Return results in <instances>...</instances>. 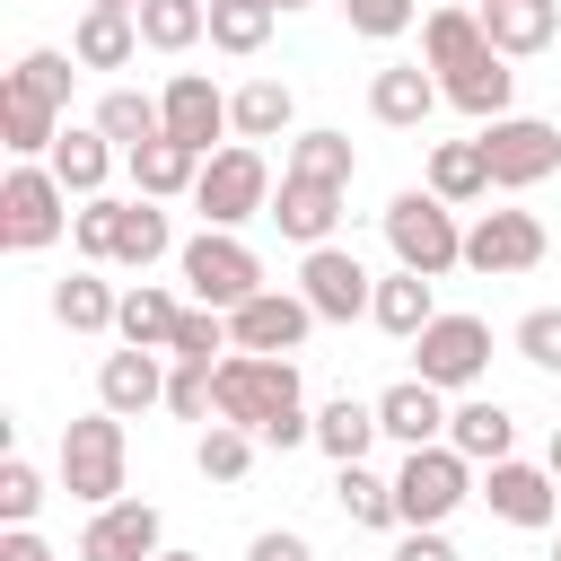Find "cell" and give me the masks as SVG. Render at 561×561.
<instances>
[{
    "label": "cell",
    "instance_id": "obj_48",
    "mask_svg": "<svg viewBox=\"0 0 561 561\" xmlns=\"http://www.w3.org/2000/svg\"><path fill=\"white\" fill-rule=\"evenodd\" d=\"M394 561H465V552L447 543V526H403L394 535Z\"/></svg>",
    "mask_w": 561,
    "mask_h": 561
},
{
    "label": "cell",
    "instance_id": "obj_18",
    "mask_svg": "<svg viewBox=\"0 0 561 561\" xmlns=\"http://www.w3.org/2000/svg\"><path fill=\"white\" fill-rule=\"evenodd\" d=\"M342 202H351V193H333V184H298V175H280V193H272V228H280L298 254L342 245V237H333V228H342Z\"/></svg>",
    "mask_w": 561,
    "mask_h": 561
},
{
    "label": "cell",
    "instance_id": "obj_24",
    "mask_svg": "<svg viewBox=\"0 0 561 561\" xmlns=\"http://www.w3.org/2000/svg\"><path fill=\"white\" fill-rule=\"evenodd\" d=\"M447 447L473 456V465H500V456H517V412H508L500 394H465V403L447 412Z\"/></svg>",
    "mask_w": 561,
    "mask_h": 561
},
{
    "label": "cell",
    "instance_id": "obj_8",
    "mask_svg": "<svg viewBox=\"0 0 561 561\" xmlns=\"http://www.w3.org/2000/svg\"><path fill=\"white\" fill-rule=\"evenodd\" d=\"M412 377L438 386V394H473V386L491 377V324L465 316V307H447V316L412 342Z\"/></svg>",
    "mask_w": 561,
    "mask_h": 561
},
{
    "label": "cell",
    "instance_id": "obj_41",
    "mask_svg": "<svg viewBox=\"0 0 561 561\" xmlns=\"http://www.w3.org/2000/svg\"><path fill=\"white\" fill-rule=\"evenodd\" d=\"M9 79H18L26 96H44V105L61 114V105H70V79H79V53H61V44H26Z\"/></svg>",
    "mask_w": 561,
    "mask_h": 561
},
{
    "label": "cell",
    "instance_id": "obj_43",
    "mask_svg": "<svg viewBox=\"0 0 561 561\" xmlns=\"http://www.w3.org/2000/svg\"><path fill=\"white\" fill-rule=\"evenodd\" d=\"M508 342H517V359H526V368H543V377H561V307H526Z\"/></svg>",
    "mask_w": 561,
    "mask_h": 561
},
{
    "label": "cell",
    "instance_id": "obj_16",
    "mask_svg": "<svg viewBox=\"0 0 561 561\" xmlns=\"http://www.w3.org/2000/svg\"><path fill=\"white\" fill-rule=\"evenodd\" d=\"M167 403V351H105L96 359V412H114V421H140V412H158Z\"/></svg>",
    "mask_w": 561,
    "mask_h": 561
},
{
    "label": "cell",
    "instance_id": "obj_42",
    "mask_svg": "<svg viewBox=\"0 0 561 561\" xmlns=\"http://www.w3.org/2000/svg\"><path fill=\"white\" fill-rule=\"evenodd\" d=\"M237 342H228V316L219 307H184V324H175V342H167V359H193V368H219Z\"/></svg>",
    "mask_w": 561,
    "mask_h": 561
},
{
    "label": "cell",
    "instance_id": "obj_3",
    "mask_svg": "<svg viewBox=\"0 0 561 561\" xmlns=\"http://www.w3.org/2000/svg\"><path fill=\"white\" fill-rule=\"evenodd\" d=\"M175 272H184V298H193V307H219V316H237L245 298L272 289V280H263V254H254L237 228H193V237L175 245Z\"/></svg>",
    "mask_w": 561,
    "mask_h": 561
},
{
    "label": "cell",
    "instance_id": "obj_40",
    "mask_svg": "<svg viewBox=\"0 0 561 561\" xmlns=\"http://www.w3.org/2000/svg\"><path fill=\"white\" fill-rule=\"evenodd\" d=\"M272 26H280V9H272V0H210V44H219V53H237V61H245V53H263V44H272Z\"/></svg>",
    "mask_w": 561,
    "mask_h": 561
},
{
    "label": "cell",
    "instance_id": "obj_44",
    "mask_svg": "<svg viewBox=\"0 0 561 561\" xmlns=\"http://www.w3.org/2000/svg\"><path fill=\"white\" fill-rule=\"evenodd\" d=\"M210 377H219V368H193V359H175V368H167V412H175V421H219V394H210Z\"/></svg>",
    "mask_w": 561,
    "mask_h": 561
},
{
    "label": "cell",
    "instance_id": "obj_28",
    "mask_svg": "<svg viewBox=\"0 0 561 561\" xmlns=\"http://www.w3.org/2000/svg\"><path fill=\"white\" fill-rule=\"evenodd\" d=\"M167 254H175L167 202H140V193H123V202H114V263H123V272H149V263H167Z\"/></svg>",
    "mask_w": 561,
    "mask_h": 561
},
{
    "label": "cell",
    "instance_id": "obj_45",
    "mask_svg": "<svg viewBox=\"0 0 561 561\" xmlns=\"http://www.w3.org/2000/svg\"><path fill=\"white\" fill-rule=\"evenodd\" d=\"M35 508H44V473L26 456H0V526H35Z\"/></svg>",
    "mask_w": 561,
    "mask_h": 561
},
{
    "label": "cell",
    "instance_id": "obj_27",
    "mask_svg": "<svg viewBox=\"0 0 561 561\" xmlns=\"http://www.w3.org/2000/svg\"><path fill=\"white\" fill-rule=\"evenodd\" d=\"M280 175H298V184H333V193H351V175H359V149H351V131H289V149H280Z\"/></svg>",
    "mask_w": 561,
    "mask_h": 561
},
{
    "label": "cell",
    "instance_id": "obj_5",
    "mask_svg": "<svg viewBox=\"0 0 561 561\" xmlns=\"http://www.w3.org/2000/svg\"><path fill=\"white\" fill-rule=\"evenodd\" d=\"M53 473H61V491H70L79 508H114V500H123V473H131V438H123V421H114V412H79V421L61 430Z\"/></svg>",
    "mask_w": 561,
    "mask_h": 561
},
{
    "label": "cell",
    "instance_id": "obj_20",
    "mask_svg": "<svg viewBox=\"0 0 561 561\" xmlns=\"http://www.w3.org/2000/svg\"><path fill=\"white\" fill-rule=\"evenodd\" d=\"M482 35H491L500 61H535V53L561 44V0H491L482 9Z\"/></svg>",
    "mask_w": 561,
    "mask_h": 561
},
{
    "label": "cell",
    "instance_id": "obj_32",
    "mask_svg": "<svg viewBox=\"0 0 561 561\" xmlns=\"http://www.w3.org/2000/svg\"><path fill=\"white\" fill-rule=\"evenodd\" d=\"M123 167H131V193H140V202H193V184H202V158H193L184 140H149V149H131Z\"/></svg>",
    "mask_w": 561,
    "mask_h": 561
},
{
    "label": "cell",
    "instance_id": "obj_51",
    "mask_svg": "<svg viewBox=\"0 0 561 561\" xmlns=\"http://www.w3.org/2000/svg\"><path fill=\"white\" fill-rule=\"evenodd\" d=\"M88 9H123V18H140V0H88Z\"/></svg>",
    "mask_w": 561,
    "mask_h": 561
},
{
    "label": "cell",
    "instance_id": "obj_50",
    "mask_svg": "<svg viewBox=\"0 0 561 561\" xmlns=\"http://www.w3.org/2000/svg\"><path fill=\"white\" fill-rule=\"evenodd\" d=\"M0 561H53V543L35 526H0Z\"/></svg>",
    "mask_w": 561,
    "mask_h": 561
},
{
    "label": "cell",
    "instance_id": "obj_10",
    "mask_svg": "<svg viewBox=\"0 0 561 561\" xmlns=\"http://www.w3.org/2000/svg\"><path fill=\"white\" fill-rule=\"evenodd\" d=\"M543 254H552V237L535 210H473L465 219V272H482V280H517Z\"/></svg>",
    "mask_w": 561,
    "mask_h": 561
},
{
    "label": "cell",
    "instance_id": "obj_39",
    "mask_svg": "<svg viewBox=\"0 0 561 561\" xmlns=\"http://www.w3.org/2000/svg\"><path fill=\"white\" fill-rule=\"evenodd\" d=\"M254 430H237V421H202V438H193V465H202V482H245V465H254Z\"/></svg>",
    "mask_w": 561,
    "mask_h": 561
},
{
    "label": "cell",
    "instance_id": "obj_25",
    "mask_svg": "<svg viewBox=\"0 0 561 561\" xmlns=\"http://www.w3.org/2000/svg\"><path fill=\"white\" fill-rule=\"evenodd\" d=\"M114 316H123V289H114L96 263H79V272L53 280V324H61V333H114Z\"/></svg>",
    "mask_w": 561,
    "mask_h": 561
},
{
    "label": "cell",
    "instance_id": "obj_54",
    "mask_svg": "<svg viewBox=\"0 0 561 561\" xmlns=\"http://www.w3.org/2000/svg\"><path fill=\"white\" fill-rule=\"evenodd\" d=\"M272 9H307V0H272Z\"/></svg>",
    "mask_w": 561,
    "mask_h": 561
},
{
    "label": "cell",
    "instance_id": "obj_36",
    "mask_svg": "<svg viewBox=\"0 0 561 561\" xmlns=\"http://www.w3.org/2000/svg\"><path fill=\"white\" fill-rule=\"evenodd\" d=\"M0 140H9V158H53L61 114H53L44 96H26L18 79H0Z\"/></svg>",
    "mask_w": 561,
    "mask_h": 561
},
{
    "label": "cell",
    "instance_id": "obj_47",
    "mask_svg": "<svg viewBox=\"0 0 561 561\" xmlns=\"http://www.w3.org/2000/svg\"><path fill=\"white\" fill-rule=\"evenodd\" d=\"M70 245H79V263H114V193H96V202H79V219H70Z\"/></svg>",
    "mask_w": 561,
    "mask_h": 561
},
{
    "label": "cell",
    "instance_id": "obj_1",
    "mask_svg": "<svg viewBox=\"0 0 561 561\" xmlns=\"http://www.w3.org/2000/svg\"><path fill=\"white\" fill-rule=\"evenodd\" d=\"M219 421L254 430L263 447H316V412H307V386H298V359H263V351H228L219 377Z\"/></svg>",
    "mask_w": 561,
    "mask_h": 561
},
{
    "label": "cell",
    "instance_id": "obj_14",
    "mask_svg": "<svg viewBox=\"0 0 561 561\" xmlns=\"http://www.w3.org/2000/svg\"><path fill=\"white\" fill-rule=\"evenodd\" d=\"M307 333H316V307H307L298 289H263V298H245V307L228 316V342H237V351H263V359H289Z\"/></svg>",
    "mask_w": 561,
    "mask_h": 561
},
{
    "label": "cell",
    "instance_id": "obj_53",
    "mask_svg": "<svg viewBox=\"0 0 561 561\" xmlns=\"http://www.w3.org/2000/svg\"><path fill=\"white\" fill-rule=\"evenodd\" d=\"M158 561H202V552H184V543H167V552H158Z\"/></svg>",
    "mask_w": 561,
    "mask_h": 561
},
{
    "label": "cell",
    "instance_id": "obj_46",
    "mask_svg": "<svg viewBox=\"0 0 561 561\" xmlns=\"http://www.w3.org/2000/svg\"><path fill=\"white\" fill-rule=\"evenodd\" d=\"M342 18H351V35L394 44L403 26H421V0H342Z\"/></svg>",
    "mask_w": 561,
    "mask_h": 561
},
{
    "label": "cell",
    "instance_id": "obj_4",
    "mask_svg": "<svg viewBox=\"0 0 561 561\" xmlns=\"http://www.w3.org/2000/svg\"><path fill=\"white\" fill-rule=\"evenodd\" d=\"M70 219H79V202L61 193V175H53L44 158H18V167L0 175V245H9V254H44V245H61Z\"/></svg>",
    "mask_w": 561,
    "mask_h": 561
},
{
    "label": "cell",
    "instance_id": "obj_55",
    "mask_svg": "<svg viewBox=\"0 0 561 561\" xmlns=\"http://www.w3.org/2000/svg\"><path fill=\"white\" fill-rule=\"evenodd\" d=\"M552 561H561V526H552Z\"/></svg>",
    "mask_w": 561,
    "mask_h": 561
},
{
    "label": "cell",
    "instance_id": "obj_52",
    "mask_svg": "<svg viewBox=\"0 0 561 561\" xmlns=\"http://www.w3.org/2000/svg\"><path fill=\"white\" fill-rule=\"evenodd\" d=\"M543 465H552V482H561V430H552V447H543Z\"/></svg>",
    "mask_w": 561,
    "mask_h": 561
},
{
    "label": "cell",
    "instance_id": "obj_35",
    "mask_svg": "<svg viewBox=\"0 0 561 561\" xmlns=\"http://www.w3.org/2000/svg\"><path fill=\"white\" fill-rule=\"evenodd\" d=\"M333 500L351 526L368 535H403V508H394V473H368V465H333Z\"/></svg>",
    "mask_w": 561,
    "mask_h": 561
},
{
    "label": "cell",
    "instance_id": "obj_38",
    "mask_svg": "<svg viewBox=\"0 0 561 561\" xmlns=\"http://www.w3.org/2000/svg\"><path fill=\"white\" fill-rule=\"evenodd\" d=\"M210 35V0H140V44L149 53H193Z\"/></svg>",
    "mask_w": 561,
    "mask_h": 561
},
{
    "label": "cell",
    "instance_id": "obj_19",
    "mask_svg": "<svg viewBox=\"0 0 561 561\" xmlns=\"http://www.w3.org/2000/svg\"><path fill=\"white\" fill-rule=\"evenodd\" d=\"M447 412H456V403H447L438 386H421V377H394V386L377 394V430H386L403 456H412V447H438V438H447Z\"/></svg>",
    "mask_w": 561,
    "mask_h": 561
},
{
    "label": "cell",
    "instance_id": "obj_29",
    "mask_svg": "<svg viewBox=\"0 0 561 561\" xmlns=\"http://www.w3.org/2000/svg\"><path fill=\"white\" fill-rule=\"evenodd\" d=\"M184 307H193V298H175V289H158V280H131V289H123V316H114V342L167 351L175 324H184Z\"/></svg>",
    "mask_w": 561,
    "mask_h": 561
},
{
    "label": "cell",
    "instance_id": "obj_17",
    "mask_svg": "<svg viewBox=\"0 0 561 561\" xmlns=\"http://www.w3.org/2000/svg\"><path fill=\"white\" fill-rule=\"evenodd\" d=\"M438 105H447V88H438L430 61H386V70L368 79V114H377L386 131H421Z\"/></svg>",
    "mask_w": 561,
    "mask_h": 561
},
{
    "label": "cell",
    "instance_id": "obj_6",
    "mask_svg": "<svg viewBox=\"0 0 561 561\" xmlns=\"http://www.w3.org/2000/svg\"><path fill=\"white\" fill-rule=\"evenodd\" d=\"M272 158L254 140H228L219 158H202V184H193V210L202 228H245V219H272Z\"/></svg>",
    "mask_w": 561,
    "mask_h": 561
},
{
    "label": "cell",
    "instance_id": "obj_23",
    "mask_svg": "<svg viewBox=\"0 0 561 561\" xmlns=\"http://www.w3.org/2000/svg\"><path fill=\"white\" fill-rule=\"evenodd\" d=\"M438 316H447V307H438V280H421V272H377V307H368V324H377V333L421 342Z\"/></svg>",
    "mask_w": 561,
    "mask_h": 561
},
{
    "label": "cell",
    "instance_id": "obj_7",
    "mask_svg": "<svg viewBox=\"0 0 561 561\" xmlns=\"http://www.w3.org/2000/svg\"><path fill=\"white\" fill-rule=\"evenodd\" d=\"M473 491H482V465L456 456L447 438H438V447H412V456L394 465V508H403V526H447Z\"/></svg>",
    "mask_w": 561,
    "mask_h": 561
},
{
    "label": "cell",
    "instance_id": "obj_37",
    "mask_svg": "<svg viewBox=\"0 0 561 561\" xmlns=\"http://www.w3.org/2000/svg\"><path fill=\"white\" fill-rule=\"evenodd\" d=\"M430 193H438L447 210L491 202V158H482V140H438V149H430Z\"/></svg>",
    "mask_w": 561,
    "mask_h": 561
},
{
    "label": "cell",
    "instance_id": "obj_9",
    "mask_svg": "<svg viewBox=\"0 0 561 561\" xmlns=\"http://www.w3.org/2000/svg\"><path fill=\"white\" fill-rule=\"evenodd\" d=\"M473 140L491 158V193H535L543 175H561V123H543V114H500Z\"/></svg>",
    "mask_w": 561,
    "mask_h": 561
},
{
    "label": "cell",
    "instance_id": "obj_21",
    "mask_svg": "<svg viewBox=\"0 0 561 561\" xmlns=\"http://www.w3.org/2000/svg\"><path fill=\"white\" fill-rule=\"evenodd\" d=\"M482 53H491V35H482V9H473V0H447V9H430V18H421V61H430L438 79L473 70Z\"/></svg>",
    "mask_w": 561,
    "mask_h": 561
},
{
    "label": "cell",
    "instance_id": "obj_15",
    "mask_svg": "<svg viewBox=\"0 0 561 561\" xmlns=\"http://www.w3.org/2000/svg\"><path fill=\"white\" fill-rule=\"evenodd\" d=\"M167 552V517L149 500H114V508H88V535H79V561H158Z\"/></svg>",
    "mask_w": 561,
    "mask_h": 561
},
{
    "label": "cell",
    "instance_id": "obj_26",
    "mask_svg": "<svg viewBox=\"0 0 561 561\" xmlns=\"http://www.w3.org/2000/svg\"><path fill=\"white\" fill-rule=\"evenodd\" d=\"M438 88H447V105H456L473 131H482V123H500V114H517V70H508L500 53H482L473 70H456V79H438Z\"/></svg>",
    "mask_w": 561,
    "mask_h": 561
},
{
    "label": "cell",
    "instance_id": "obj_31",
    "mask_svg": "<svg viewBox=\"0 0 561 561\" xmlns=\"http://www.w3.org/2000/svg\"><path fill=\"white\" fill-rule=\"evenodd\" d=\"M228 123H237V140H254V149H263V140H280V131L298 123V96H289V79H272V70H263V79L228 88Z\"/></svg>",
    "mask_w": 561,
    "mask_h": 561
},
{
    "label": "cell",
    "instance_id": "obj_34",
    "mask_svg": "<svg viewBox=\"0 0 561 561\" xmlns=\"http://www.w3.org/2000/svg\"><path fill=\"white\" fill-rule=\"evenodd\" d=\"M386 430H377V403H359V394H333V403H316V447L333 456V465H368V447H377Z\"/></svg>",
    "mask_w": 561,
    "mask_h": 561
},
{
    "label": "cell",
    "instance_id": "obj_2",
    "mask_svg": "<svg viewBox=\"0 0 561 561\" xmlns=\"http://www.w3.org/2000/svg\"><path fill=\"white\" fill-rule=\"evenodd\" d=\"M377 228H386V254H394V272H421V280H438V272H456L465 263V219L430 193V184H403L386 210H377Z\"/></svg>",
    "mask_w": 561,
    "mask_h": 561
},
{
    "label": "cell",
    "instance_id": "obj_13",
    "mask_svg": "<svg viewBox=\"0 0 561 561\" xmlns=\"http://www.w3.org/2000/svg\"><path fill=\"white\" fill-rule=\"evenodd\" d=\"M158 114H167V140H184L193 158H219V149L237 140V123H228V88H210L202 70H175V79L158 88Z\"/></svg>",
    "mask_w": 561,
    "mask_h": 561
},
{
    "label": "cell",
    "instance_id": "obj_11",
    "mask_svg": "<svg viewBox=\"0 0 561 561\" xmlns=\"http://www.w3.org/2000/svg\"><path fill=\"white\" fill-rule=\"evenodd\" d=\"M298 298L316 307V324H359L377 307V272L351 245H316V254H298Z\"/></svg>",
    "mask_w": 561,
    "mask_h": 561
},
{
    "label": "cell",
    "instance_id": "obj_49",
    "mask_svg": "<svg viewBox=\"0 0 561 561\" xmlns=\"http://www.w3.org/2000/svg\"><path fill=\"white\" fill-rule=\"evenodd\" d=\"M245 561H316V543H307V535H289V526H263V535L245 543Z\"/></svg>",
    "mask_w": 561,
    "mask_h": 561
},
{
    "label": "cell",
    "instance_id": "obj_33",
    "mask_svg": "<svg viewBox=\"0 0 561 561\" xmlns=\"http://www.w3.org/2000/svg\"><path fill=\"white\" fill-rule=\"evenodd\" d=\"M88 123H96L123 158H131V149H149V140H167V114H158V96H149V88H105Z\"/></svg>",
    "mask_w": 561,
    "mask_h": 561
},
{
    "label": "cell",
    "instance_id": "obj_12",
    "mask_svg": "<svg viewBox=\"0 0 561 561\" xmlns=\"http://www.w3.org/2000/svg\"><path fill=\"white\" fill-rule=\"evenodd\" d=\"M500 526H517V535H543V526H561V482H552V465H526V456H500V465H482V491H473Z\"/></svg>",
    "mask_w": 561,
    "mask_h": 561
},
{
    "label": "cell",
    "instance_id": "obj_56",
    "mask_svg": "<svg viewBox=\"0 0 561 561\" xmlns=\"http://www.w3.org/2000/svg\"><path fill=\"white\" fill-rule=\"evenodd\" d=\"M473 9H491V0H473Z\"/></svg>",
    "mask_w": 561,
    "mask_h": 561
},
{
    "label": "cell",
    "instance_id": "obj_30",
    "mask_svg": "<svg viewBox=\"0 0 561 561\" xmlns=\"http://www.w3.org/2000/svg\"><path fill=\"white\" fill-rule=\"evenodd\" d=\"M70 53H79V70H131V61H140V18H123V9H79Z\"/></svg>",
    "mask_w": 561,
    "mask_h": 561
},
{
    "label": "cell",
    "instance_id": "obj_22",
    "mask_svg": "<svg viewBox=\"0 0 561 561\" xmlns=\"http://www.w3.org/2000/svg\"><path fill=\"white\" fill-rule=\"evenodd\" d=\"M114 158H123V149H114L96 123H61V140H53V158H44V167L61 175V193H70V202H96V193H105V175H114Z\"/></svg>",
    "mask_w": 561,
    "mask_h": 561
}]
</instances>
